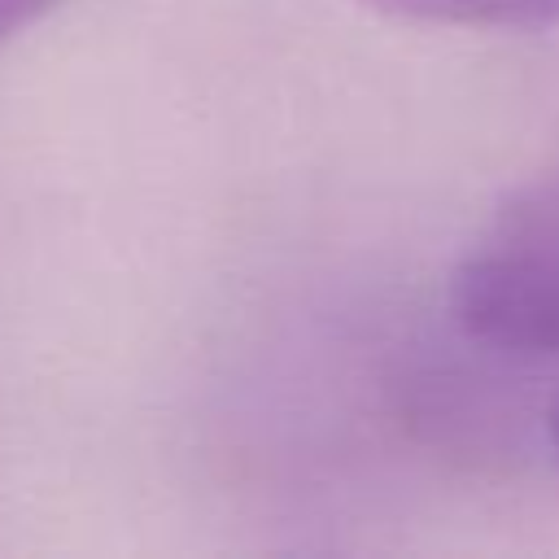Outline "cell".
I'll use <instances>...</instances> for the list:
<instances>
[{"instance_id":"obj_1","label":"cell","mask_w":559,"mask_h":559,"mask_svg":"<svg viewBox=\"0 0 559 559\" xmlns=\"http://www.w3.org/2000/svg\"><path fill=\"white\" fill-rule=\"evenodd\" d=\"M450 323L507 358H559V175L515 188L450 271Z\"/></svg>"},{"instance_id":"obj_2","label":"cell","mask_w":559,"mask_h":559,"mask_svg":"<svg viewBox=\"0 0 559 559\" xmlns=\"http://www.w3.org/2000/svg\"><path fill=\"white\" fill-rule=\"evenodd\" d=\"M362 4L428 26H467V31L559 26V0H362Z\"/></svg>"},{"instance_id":"obj_3","label":"cell","mask_w":559,"mask_h":559,"mask_svg":"<svg viewBox=\"0 0 559 559\" xmlns=\"http://www.w3.org/2000/svg\"><path fill=\"white\" fill-rule=\"evenodd\" d=\"M57 4H66V0H0V44L13 39L17 31H26L31 22H39Z\"/></svg>"},{"instance_id":"obj_4","label":"cell","mask_w":559,"mask_h":559,"mask_svg":"<svg viewBox=\"0 0 559 559\" xmlns=\"http://www.w3.org/2000/svg\"><path fill=\"white\" fill-rule=\"evenodd\" d=\"M546 441H550V454H555V467H559V397L546 411Z\"/></svg>"}]
</instances>
